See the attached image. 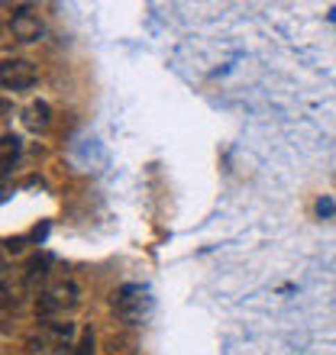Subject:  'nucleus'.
I'll use <instances>...</instances> for the list:
<instances>
[{"label":"nucleus","mask_w":336,"mask_h":355,"mask_svg":"<svg viewBox=\"0 0 336 355\" xmlns=\"http://www.w3.org/2000/svg\"><path fill=\"white\" fill-rule=\"evenodd\" d=\"M0 152H3V171H10L13 165H17V159H19V139L17 136H10V132H3Z\"/></svg>","instance_id":"1a4fd4ad"},{"label":"nucleus","mask_w":336,"mask_h":355,"mask_svg":"<svg viewBox=\"0 0 336 355\" xmlns=\"http://www.w3.org/2000/svg\"><path fill=\"white\" fill-rule=\"evenodd\" d=\"M10 33L19 39V42H39L42 33H46V23L42 17L36 13V7H17L13 10V17H10Z\"/></svg>","instance_id":"39448f33"},{"label":"nucleus","mask_w":336,"mask_h":355,"mask_svg":"<svg viewBox=\"0 0 336 355\" xmlns=\"http://www.w3.org/2000/svg\"><path fill=\"white\" fill-rule=\"evenodd\" d=\"M49 262H52L49 255H33V259H29V265H26V288L29 291L49 275Z\"/></svg>","instance_id":"0eeeda50"},{"label":"nucleus","mask_w":336,"mask_h":355,"mask_svg":"<svg viewBox=\"0 0 336 355\" xmlns=\"http://www.w3.org/2000/svg\"><path fill=\"white\" fill-rule=\"evenodd\" d=\"M113 313L120 323L126 327H142L146 320L152 317V307H156V300H152V291L146 284H123V288L113 291Z\"/></svg>","instance_id":"f257e3e1"},{"label":"nucleus","mask_w":336,"mask_h":355,"mask_svg":"<svg viewBox=\"0 0 336 355\" xmlns=\"http://www.w3.org/2000/svg\"><path fill=\"white\" fill-rule=\"evenodd\" d=\"M75 355H94V336L91 333H84L81 343L75 346Z\"/></svg>","instance_id":"9d476101"},{"label":"nucleus","mask_w":336,"mask_h":355,"mask_svg":"<svg viewBox=\"0 0 336 355\" xmlns=\"http://www.w3.org/2000/svg\"><path fill=\"white\" fill-rule=\"evenodd\" d=\"M29 346H33V352H52V355L72 352V349H75V323L46 320V323L33 333Z\"/></svg>","instance_id":"7ed1b4c3"},{"label":"nucleus","mask_w":336,"mask_h":355,"mask_svg":"<svg viewBox=\"0 0 336 355\" xmlns=\"http://www.w3.org/2000/svg\"><path fill=\"white\" fill-rule=\"evenodd\" d=\"M49 123H52V107H49L46 101H33L23 110V126H26L29 132H46Z\"/></svg>","instance_id":"423d86ee"},{"label":"nucleus","mask_w":336,"mask_h":355,"mask_svg":"<svg viewBox=\"0 0 336 355\" xmlns=\"http://www.w3.org/2000/svg\"><path fill=\"white\" fill-rule=\"evenodd\" d=\"M81 304V288H78L72 278H62V281H52L49 288L39 291L36 297V313L42 320H52V317H65L72 310Z\"/></svg>","instance_id":"f03ea898"},{"label":"nucleus","mask_w":336,"mask_h":355,"mask_svg":"<svg viewBox=\"0 0 336 355\" xmlns=\"http://www.w3.org/2000/svg\"><path fill=\"white\" fill-rule=\"evenodd\" d=\"M36 81H39V71L29 58H7L0 65V85H3V91L23 94L29 87H36Z\"/></svg>","instance_id":"20e7f679"},{"label":"nucleus","mask_w":336,"mask_h":355,"mask_svg":"<svg viewBox=\"0 0 336 355\" xmlns=\"http://www.w3.org/2000/svg\"><path fill=\"white\" fill-rule=\"evenodd\" d=\"M333 210H336L333 200H320V204H317V214H320V216H330Z\"/></svg>","instance_id":"9b49d317"},{"label":"nucleus","mask_w":336,"mask_h":355,"mask_svg":"<svg viewBox=\"0 0 336 355\" xmlns=\"http://www.w3.org/2000/svg\"><path fill=\"white\" fill-rule=\"evenodd\" d=\"M107 355H136V339H133L130 333L110 336V343H107Z\"/></svg>","instance_id":"6e6552de"}]
</instances>
